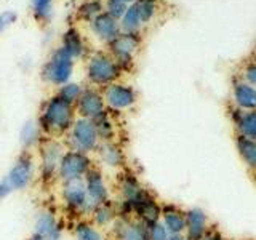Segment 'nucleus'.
<instances>
[{
	"label": "nucleus",
	"mask_w": 256,
	"mask_h": 240,
	"mask_svg": "<svg viewBox=\"0 0 256 240\" xmlns=\"http://www.w3.org/2000/svg\"><path fill=\"white\" fill-rule=\"evenodd\" d=\"M134 5L140 12L142 24L152 21L157 13V0H136Z\"/></svg>",
	"instance_id": "32"
},
{
	"label": "nucleus",
	"mask_w": 256,
	"mask_h": 240,
	"mask_svg": "<svg viewBox=\"0 0 256 240\" xmlns=\"http://www.w3.org/2000/svg\"><path fill=\"white\" fill-rule=\"evenodd\" d=\"M112 240H149L148 226L134 218H117L110 228Z\"/></svg>",
	"instance_id": "16"
},
{
	"label": "nucleus",
	"mask_w": 256,
	"mask_h": 240,
	"mask_svg": "<svg viewBox=\"0 0 256 240\" xmlns=\"http://www.w3.org/2000/svg\"><path fill=\"white\" fill-rule=\"evenodd\" d=\"M202 240H226V237H224L221 234V230L218 228H210V230L206 232V236L202 238Z\"/></svg>",
	"instance_id": "38"
},
{
	"label": "nucleus",
	"mask_w": 256,
	"mask_h": 240,
	"mask_svg": "<svg viewBox=\"0 0 256 240\" xmlns=\"http://www.w3.org/2000/svg\"><path fill=\"white\" fill-rule=\"evenodd\" d=\"M236 149L238 152V157L248 168H256V140L246 138V136L237 134L234 136Z\"/></svg>",
	"instance_id": "25"
},
{
	"label": "nucleus",
	"mask_w": 256,
	"mask_h": 240,
	"mask_svg": "<svg viewBox=\"0 0 256 240\" xmlns=\"http://www.w3.org/2000/svg\"><path fill=\"white\" fill-rule=\"evenodd\" d=\"M122 2L126 4V5H133V4L136 2V0H122Z\"/></svg>",
	"instance_id": "41"
},
{
	"label": "nucleus",
	"mask_w": 256,
	"mask_h": 240,
	"mask_svg": "<svg viewBox=\"0 0 256 240\" xmlns=\"http://www.w3.org/2000/svg\"><path fill=\"white\" fill-rule=\"evenodd\" d=\"M93 124L96 126V132H98V136L101 142L106 141H116L117 136V128H116V122L112 120L109 110L104 112L102 116H100L98 118L93 120Z\"/></svg>",
	"instance_id": "27"
},
{
	"label": "nucleus",
	"mask_w": 256,
	"mask_h": 240,
	"mask_svg": "<svg viewBox=\"0 0 256 240\" xmlns=\"http://www.w3.org/2000/svg\"><path fill=\"white\" fill-rule=\"evenodd\" d=\"M141 46V38L138 34H128V32H120V34L108 45L109 54L117 61L122 70L132 69L134 54L138 53Z\"/></svg>",
	"instance_id": "9"
},
{
	"label": "nucleus",
	"mask_w": 256,
	"mask_h": 240,
	"mask_svg": "<svg viewBox=\"0 0 256 240\" xmlns=\"http://www.w3.org/2000/svg\"><path fill=\"white\" fill-rule=\"evenodd\" d=\"M240 78L245 80L248 84H252L253 86H256V56L252 61H248L245 64V68L242 70V77Z\"/></svg>",
	"instance_id": "36"
},
{
	"label": "nucleus",
	"mask_w": 256,
	"mask_h": 240,
	"mask_svg": "<svg viewBox=\"0 0 256 240\" xmlns=\"http://www.w3.org/2000/svg\"><path fill=\"white\" fill-rule=\"evenodd\" d=\"M61 46L66 50L74 60H82L86 54V44L82 34L76 28H69L61 37Z\"/></svg>",
	"instance_id": "23"
},
{
	"label": "nucleus",
	"mask_w": 256,
	"mask_h": 240,
	"mask_svg": "<svg viewBox=\"0 0 256 240\" xmlns=\"http://www.w3.org/2000/svg\"><path fill=\"white\" fill-rule=\"evenodd\" d=\"M117 218H118V212H117L116 202L110 200V202L96 205L88 220H90L96 228L104 230V229H110L112 224L117 221Z\"/></svg>",
	"instance_id": "22"
},
{
	"label": "nucleus",
	"mask_w": 256,
	"mask_h": 240,
	"mask_svg": "<svg viewBox=\"0 0 256 240\" xmlns=\"http://www.w3.org/2000/svg\"><path fill=\"white\" fill-rule=\"evenodd\" d=\"M253 178H254V181H256V168H253Z\"/></svg>",
	"instance_id": "42"
},
{
	"label": "nucleus",
	"mask_w": 256,
	"mask_h": 240,
	"mask_svg": "<svg viewBox=\"0 0 256 240\" xmlns=\"http://www.w3.org/2000/svg\"><path fill=\"white\" fill-rule=\"evenodd\" d=\"M60 200L62 210L76 220L90 218L94 208L88 198L84 180L60 182Z\"/></svg>",
	"instance_id": "4"
},
{
	"label": "nucleus",
	"mask_w": 256,
	"mask_h": 240,
	"mask_svg": "<svg viewBox=\"0 0 256 240\" xmlns=\"http://www.w3.org/2000/svg\"><path fill=\"white\" fill-rule=\"evenodd\" d=\"M160 221L170 232V236L184 234L186 230V210H182L180 205L165 202L162 204V216Z\"/></svg>",
	"instance_id": "19"
},
{
	"label": "nucleus",
	"mask_w": 256,
	"mask_h": 240,
	"mask_svg": "<svg viewBox=\"0 0 256 240\" xmlns=\"http://www.w3.org/2000/svg\"><path fill=\"white\" fill-rule=\"evenodd\" d=\"M76 60L64 50L62 46L54 48L48 60L44 62L42 70H40V77L50 86L60 88L70 82L72 74H74Z\"/></svg>",
	"instance_id": "5"
},
{
	"label": "nucleus",
	"mask_w": 256,
	"mask_h": 240,
	"mask_svg": "<svg viewBox=\"0 0 256 240\" xmlns=\"http://www.w3.org/2000/svg\"><path fill=\"white\" fill-rule=\"evenodd\" d=\"M16 21H18V14L13 10H5L4 13H0V36H4V32L10 29Z\"/></svg>",
	"instance_id": "35"
},
{
	"label": "nucleus",
	"mask_w": 256,
	"mask_h": 240,
	"mask_svg": "<svg viewBox=\"0 0 256 240\" xmlns=\"http://www.w3.org/2000/svg\"><path fill=\"white\" fill-rule=\"evenodd\" d=\"M210 218L198 206H192L186 210V230L184 237L188 240H202L210 230Z\"/></svg>",
	"instance_id": "17"
},
{
	"label": "nucleus",
	"mask_w": 256,
	"mask_h": 240,
	"mask_svg": "<svg viewBox=\"0 0 256 240\" xmlns=\"http://www.w3.org/2000/svg\"><path fill=\"white\" fill-rule=\"evenodd\" d=\"M94 166V160L90 154L66 149L58 168V182H68L74 180H84L85 174Z\"/></svg>",
	"instance_id": "8"
},
{
	"label": "nucleus",
	"mask_w": 256,
	"mask_h": 240,
	"mask_svg": "<svg viewBox=\"0 0 256 240\" xmlns=\"http://www.w3.org/2000/svg\"><path fill=\"white\" fill-rule=\"evenodd\" d=\"M90 29L94 34V37L106 45H109L112 40L122 32V29H120V22L116 18H112V16L106 12L98 14L90 22Z\"/></svg>",
	"instance_id": "18"
},
{
	"label": "nucleus",
	"mask_w": 256,
	"mask_h": 240,
	"mask_svg": "<svg viewBox=\"0 0 256 240\" xmlns=\"http://www.w3.org/2000/svg\"><path fill=\"white\" fill-rule=\"evenodd\" d=\"M232 104L240 110L256 109V86L242 78H236L232 82Z\"/></svg>",
	"instance_id": "20"
},
{
	"label": "nucleus",
	"mask_w": 256,
	"mask_h": 240,
	"mask_svg": "<svg viewBox=\"0 0 256 240\" xmlns=\"http://www.w3.org/2000/svg\"><path fill=\"white\" fill-rule=\"evenodd\" d=\"M96 162H100L101 166L109 168V170H124L126 164L125 150L117 141H106L101 142L94 152Z\"/></svg>",
	"instance_id": "15"
},
{
	"label": "nucleus",
	"mask_w": 256,
	"mask_h": 240,
	"mask_svg": "<svg viewBox=\"0 0 256 240\" xmlns=\"http://www.w3.org/2000/svg\"><path fill=\"white\" fill-rule=\"evenodd\" d=\"M37 176V158L30 150H22L4 176L14 192L28 189Z\"/></svg>",
	"instance_id": "7"
},
{
	"label": "nucleus",
	"mask_w": 256,
	"mask_h": 240,
	"mask_svg": "<svg viewBox=\"0 0 256 240\" xmlns=\"http://www.w3.org/2000/svg\"><path fill=\"white\" fill-rule=\"evenodd\" d=\"M68 149L84 152V154H94L101 144V140L96 132L93 120L77 117L74 125L70 126L68 134L62 138Z\"/></svg>",
	"instance_id": "6"
},
{
	"label": "nucleus",
	"mask_w": 256,
	"mask_h": 240,
	"mask_svg": "<svg viewBox=\"0 0 256 240\" xmlns=\"http://www.w3.org/2000/svg\"><path fill=\"white\" fill-rule=\"evenodd\" d=\"M53 2L54 0H30L32 13L40 22H48L53 14Z\"/></svg>",
	"instance_id": "31"
},
{
	"label": "nucleus",
	"mask_w": 256,
	"mask_h": 240,
	"mask_svg": "<svg viewBox=\"0 0 256 240\" xmlns=\"http://www.w3.org/2000/svg\"><path fill=\"white\" fill-rule=\"evenodd\" d=\"M45 136L42 134V130H40L37 120H28V122H24V125L20 130V144L22 150L32 152V149H37L40 146Z\"/></svg>",
	"instance_id": "24"
},
{
	"label": "nucleus",
	"mask_w": 256,
	"mask_h": 240,
	"mask_svg": "<svg viewBox=\"0 0 256 240\" xmlns=\"http://www.w3.org/2000/svg\"><path fill=\"white\" fill-rule=\"evenodd\" d=\"M229 117L232 120L237 134L256 140V109L253 110H240L232 106L229 109Z\"/></svg>",
	"instance_id": "21"
},
{
	"label": "nucleus",
	"mask_w": 256,
	"mask_h": 240,
	"mask_svg": "<svg viewBox=\"0 0 256 240\" xmlns=\"http://www.w3.org/2000/svg\"><path fill=\"white\" fill-rule=\"evenodd\" d=\"M168 240H188V238L184 237V234H178V236H170Z\"/></svg>",
	"instance_id": "39"
},
{
	"label": "nucleus",
	"mask_w": 256,
	"mask_h": 240,
	"mask_svg": "<svg viewBox=\"0 0 256 240\" xmlns=\"http://www.w3.org/2000/svg\"><path fill=\"white\" fill-rule=\"evenodd\" d=\"M72 236H74V240H106L102 229L96 228L88 218L76 221Z\"/></svg>",
	"instance_id": "26"
},
{
	"label": "nucleus",
	"mask_w": 256,
	"mask_h": 240,
	"mask_svg": "<svg viewBox=\"0 0 256 240\" xmlns=\"http://www.w3.org/2000/svg\"><path fill=\"white\" fill-rule=\"evenodd\" d=\"M101 93H102L108 110H112V112L130 110L136 106V102H138V93H136V90L132 85L124 84V82L110 84L106 88H102Z\"/></svg>",
	"instance_id": "10"
},
{
	"label": "nucleus",
	"mask_w": 256,
	"mask_h": 240,
	"mask_svg": "<svg viewBox=\"0 0 256 240\" xmlns=\"http://www.w3.org/2000/svg\"><path fill=\"white\" fill-rule=\"evenodd\" d=\"M120 22V29L122 32H128V34H138L141 26H142V21H141V16L136 5H128L125 14L122 16V20L118 21Z\"/></svg>",
	"instance_id": "28"
},
{
	"label": "nucleus",
	"mask_w": 256,
	"mask_h": 240,
	"mask_svg": "<svg viewBox=\"0 0 256 240\" xmlns=\"http://www.w3.org/2000/svg\"><path fill=\"white\" fill-rule=\"evenodd\" d=\"M124 70L120 69L117 61L108 52H96L88 56L85 66V77L90 86L106 88L110 84H116L122 77Z\"/></svg>",
	"instance_id": "2"
},
{
	"label": "nucleus",
	"mask_w": 256,
	"mask_h": 240,
	"mask_svg": "<svg viewBox=\"0 0 256 240\" xmlns=\"http://www.w3.org/2000/svg\"><path fill=\"white\" fill-rule=\"evenodd\" d=\"M116 189H117V196H118L117 202L125 204V205L133 204L134 200L138 198L144 190H146V188L141 184L138 176L130 170H125V168L124 170H120L117 174Z\"/></svg>",
	"instance_id": "14"
},
{
	"label": "nucleus",
	"mask_w": 256,
	"mask_h": 240,
	"mask_svg": "<svg viewBox=\"0 0 256 240\" xmlns=\"http://www.w3.org/2000/svg\"><path fill=\"white\" fill-rule=\"evenodd\" d=\"M76 118V108L54 93L42 102L37 124L45 138L62 140L74 125Z\"/></svg>",
	"instance_id": "1"
},
{
	"label": "nucleus",
	"mask_w": 256,
	"mask_h": 240,
	"mask_svg": "<svg viewBox=\"0 0 256 240\" xmlns=\"http://www.w3.org/2000/svg\"><path fill=\"white\" fill-rule=\"evenodd\" d=\"M26 240H42V238H40L38 236H36V234H32V236H29Z\"/></svg>",
	"instance_id": "40"
},
{
	"label": "nucleus",
	"mask_w": 256,
	"mask_h": 240,
	"mask_svg": "<svg viewBox=\"0 0 256 240\" xmlns=\"http://www.w3.org/2000/svg\"><path fill=\"white\" fill-rule=\"evenodd\" d=\"M13 192H14V190L12 189L10 184L6 182L5 178L0 180V200H5L6 197H10V196L13 194Z\"/></svg>",
	"instance_id": "37"
},
{
	"label": "nucleus",
	"mask_w": 256,
	"mask_h": 240,
	"mask_svg": "<svg viewBox=\"0 0 256 240\" xmlns=\"http://www.w3.org/2000/svg\"><path fill=\"white\" fill-rule=\"evenodd\" d=\"M102 12H104V6H102V4L100 2V0H86V2H84L82 5L78 6L77 16H78V20L92 22L96 16L101 14Z\"/></svg>",
	"instance_id": "29"
},
{
	"label": "nucleus",
	"mask_w": 256,
	"mask_h": 240,
	"mask_svg": "<svg viewBox=\"0 0 256 240\" xmlns=\"http://www.w3.org/2000/svg\"><path fill=\"white\" fill-rule=\"evenodd\" d=\"M254 56H256V50H254Z\"/></svg>",
	"instance_id": "43"
},
{
	"label": "nucleus",
	"mask_w": 256,
	"mask_h": 240,
	"mask_svg": "<svg viewBox=\"0 0 256 240\" xmlns=\"http://www.w3.org/2000/svg\"><path fill=\"white\" fill-rule=\"evenodd\" d=\"M128 5L124 4L122 0H106V8H104V12L109 13L112 18H116L117 21L122 20V16L125 14Z\"/></svg>",
	"instance_id": "34"
},
{
	"label": "nucleus",
	"mask_w": 256,
	"mask_h": 240,
	"mask_svg": "<svg viewBox=\"0 0 256 240\" xmlns=\"http://www.w3.org/2000/svg\"><path fill=\"white\" fill-rule=\"evenodd\" d=\"M148 238L149 240H168L170 232L162 224V221H156L152 224H148Z\"/></svg>",
	"instance_id": "33"
},
{
	"label": "nucleus",
	"mask_w": 256,
	"mask_h": 240,
	"mask_svg": "<svg viewBox=\"0 0 256 240\" xmlns=\"http://www.w3.org/2000/svg\"><path fill=\"white\" fill-rule=\"evenodd\" d=\"M62 140L44 138L37 148V176L44 184H52L58 178V168L66 152Z\"/></svg>",
	"instance_id": "3"
},
{
	"label": "nucleus",
	"mask_w": 256,
	"mask_h": 240,
	"mask_svg": "<svg viewBox=\"0 0 256 240\" xmlns=\"http://www.w3.org/2000/svg\"><path fill=\"white\" fill-rule=\"evenodd\" d=\"M74 108H76L77 117L88 118V120L98 118L100 116H102L104 112L108 110L101 90L100 88H94V86H85L84 93L80 94V98L74 104Z\"/></svg>",
	"instance_id": "11"
},
{
	"label": "nucleus",
	"mask_w": 256,
	"mask_h": 240,
	"mask_svg": "<svg viewBox=\"0 0 256 240\" xmlns=\"http://www.w3.org/2000/svg\"><path fill=\"white\" fill-rule=\"evenodd\" d=\"M84 90H85L84 85H80L77 82H68L66 85H62V86L58 88L56 94H58L61 100L68 101L69 104H72V106H74V104L78 101L80 94L84 93Z\"/></svg>",
	"instance_id": "30"
},
{
	"label": "nucleus",
	"mask_w": 256,
	"mask_h": 240,
	"mask_svg": "<svg viewBox=\"0 0 256 240\" xmlns=\"http://www.w3.org/2000/svg\"><path fill=\"white\" fill-rule=\"evenodd\" d=\"M84 182H85L88 198H90L93 206L110 202V194H112L110 186L100 166L94 165L92 170L85 174Z\"/></svg>",
	"instance_id": "12"
},
{
	"label": "nucleus",
	"mask_w": 256,
	"mask_h": 240,
	"mask_svg": "<svg viewBox=\"0 0 256 240\" xmlns=\"http://www.w3.org/2000/svg\"><path fill=\"white\" fill-rule=\"evenodd\" d=\"M34 234L42 240H61L64 226L52 208H42L34 220Z\"/></svg>",
	"instance_id": "13"
}]
</instances>
